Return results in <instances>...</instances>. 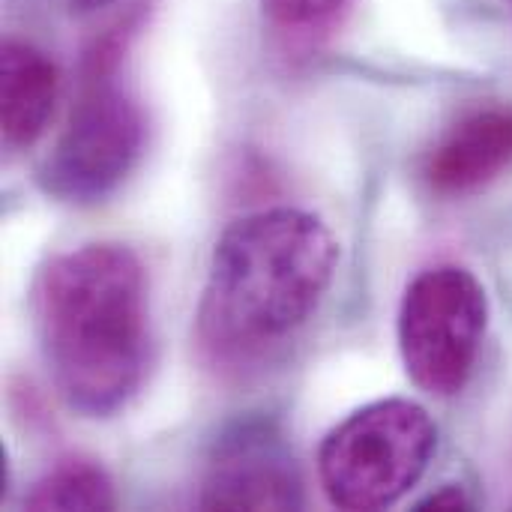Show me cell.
Listing matches in <instances>:
<instances>
[{
  "label": "cell",
  "instance_id": "6da1fadb",
  "mask_svg": "<svg viewBox=\"0 0 512 512\" xmlns=\"http://www.w3.org/2000/svg\"><path fill=\"white\" fill-rule=\"evenodd\" d=\"M33 327L69 411L90 420L123 411L153 360L141 258L120 243H87L51 258L33 285Z\"/></svg>",
  "mask_w": 512,
  "mask_h": 512
},
{
  "label": "cell",
  "instance_id": "7a4b0ae2",
  "mask_svg": "<svg viewBox=\"0 0 512 512\" xmlns=\"http://www.w3.org/2000/svg\"><path fill=\"white\" fill-rule=\"evenodd\" d=\"M339 243L309 210L273 207L237 219L216 240L198 339L222 363L255 360L291 339L327 297Z\"/></svg>",
  "mask_w": 512,
  "mask_h": 512
},
{
  "label": "cell",
  "instance_id": "3957f363",
  "mask_svg": "<svg viewBox=\"0 0 512 512\" xmlns=\"http://www.w3.org/2000/svg\"><path fill=\"white\" fill-rule=\"evenodd\" d=\"M435 447L438 429L423 405L381 399L345 417L324 438L318 480L339 510H387L423 480Z\"/></svg>",
  "mask_w": 512,
  "mask_h": 512
},
{
  "label": "cell",
  "instance_id": "277c9868",
  "mask_svg": "<svg viewBox=\"0 0 512 512\" xmlns=\"http://www.w3.org/2000/svg\"><path fill=\"white\" fill-rule=\"evenodd\" d=\"M489 327V297L465 267L423 270L399 309V351L408 378L429 396H459L477 366Z\"/></svg>",
  "mask_w": 512,
  "mask_h": 512
},
{
  "label": "cell",
  "instance_id": "5b68a950",
  "mask_svg": "<svg viewBox=\"0 0 512 512\" xmlns=\"http://www.w3.org/2000/svg\"><path fill=\"white\" fill-rule=\"evenodd\" d=\"M144 141L147 120L141 105L108 78H93L36 168V183L54 201L96 204L129 177Z\"/></svg>",
  "mask_w": 512,
  "mask_h": 512
},
{
  "label": "cell",
  "instance_id": "8992f818",
  "mask_svg": "<svg viewBox=\"0 0 512 512\" xmlns=\"http://www.w3.org/2000/svg\"><path fill=\"white\" fill-rule=\"evenodd\" d=\"M204 510H300L303 483L285 441L258 423H243L216 441L204 486Z\"/></svg>",
  "mask_w": 512,
  "mask_h": 512
},
{
  "label": "cell",
  "instance_id": "52a82bcc",
  "mask_svg": "<svg viewBox=\"0 0 512 512\" xmlns=\"http://www.w3.org/2000/svg\"><path fill=\"white\" fill-rule=\"evenodd\" d=\"M512 168V108L489 105L459 117L426 153L423 180L435 195L480 192Z\"/></svg>",
  "mask_w": 512,
  "mask_h": 512
},
{
  "label": "cell",
  "instance_id": "ba28073f",
  "mask_svg": "<svg viewBox=\"0 0 512 512\" xmlns=\"http://www.w3.org/2000/svg\"><path fill=\"white\" fill-rule=\"evenodd\" d=\"M57 66L30 42L6 39L0 54V120L9 147H30L48 129L57 102Z\"/></svg>",
  "mask_w": 512,
  "mask_h": 512
},
{
  "label": "cell",
  "instance_id": "9c48e42d",
  "mask_svg": "<svg viewBox=\"0 0 512 512\" xmlns=\"http://www.w3.org/2000/svg\"><path fill=\"white\" fill-rule=\"evenodd\" d=\"M114 483L108 471L90 459H63L48 468L24 498L33 512L114 510Z\"/></svg>",
  "mask_w": 512,
  "mask_h": 512
},
{
  "label": "cell",
  "instance_id": "30bf717a",
  "mask_svg": "<svg viewBox=\"0 0 512 512\" xmlns=\"http://www.w3.org/2000/svg\"><path fill=\"white\" fill-rule=\"evenodd\" d=\"M273 24L285 30H312L333 21L351 0H261Z\"/></svg>",
  "mask_w": 512,
  "mask_h": 512
},
{
  "label": "cell",
  "instance_id": "8fae6325",
  "mask_svg": "<svg viewBox=\"0 0 512 512\" xmlns=\"http://www.w3.org/2000/svg\"><path fill=\"white\" fill-rule=\"evenodd\" d=\"M417 510H438V512H456L471 510V498L465 495L462 486H444L438 492H432L429 498H423L417 504Z\"/></svg>",
  "mask_w": 512,
  "mask_h": 512
},
{
  "label": "cell",
  "instance_id": "7c38bea8",
  "mask_svg": "<svg viewBox=\"0 0 512 512\" xmlns=\"http://www.w3.org/2000/svg\"><path fill=\"white\" fill-rule=\"evenodd\" d=\"M75 9H81V12H93V9H102V6H108L111 0H69Z\"/></svg>",
  "mask_w": 512,
  "mask_h": 512
}]
</instances>
